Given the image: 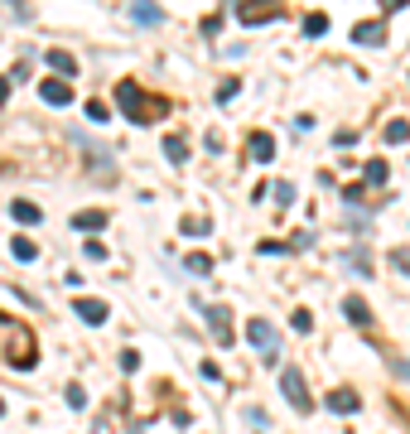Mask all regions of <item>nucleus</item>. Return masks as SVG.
Returning <instances> with one entry per match:
<instances>
[{"instance_id": "nucleus-29", "label": "nucleus", "mask_w": 410, "mask_h": 434, "mask_svg": "<svg viewBox=\"0 0 410 434\" xmlns=\"http://www.w3.org/2000/svg\"><path fill=\"white\" fill-rule=\"evenodd\" d=\"M5 97H10V82H5V78H0V102H5Z\"/></svg>"}, {"instance_id": "nucleus-5", "label": "nucleus", "mask_w": 410, "mask_h": 434, "mask_svg": "<svg viewBox=\"0 0 410 434\" xmlns=\"http://www.w3.org/2000/svg\"><path fill=\"white\" fill-rule=\"evenodd\" d=\"M198 314H203V319L213 324V333H218V343L227 348V343H232V314H222L218 304H198Z\"/></svg>"}, {"instance_id": "nucleus-27", "label": "nucleus", "mask_w": 410, "mask_h": 434, "mask_svg": "<svg viewBox=\"0 0 410 434\" xmlns=\"http://www.w3.org/2000/svg\"><path fill=\"white\" fill-rule=\"evenodd\" d=\"M121 367H126V372H136V367H140V353H136V348H126V353H121Z\"/></svg>"}, {"instance_id": "nucleus-23", "label": "nucleus", "mask_w": 410, "mask_h": 434, "mask_svg": "<svg viewBox=\"0 0 410 434\" xmlns=\"http://www.w3.org/2000/svg\"><path fill=\"white\" fill-rule=\"evenodd\" d=\"M189 271L193 275H213V261H208V256H189Z\"/></svg>"}, {"instance_id": "nucleus-9", "label": "nucleus", "mask_w": 410, "mask_h": 434, "mask_svg": "<svg viewBox=\"0 0 410 434\" xmlns=\"http://www.w3.org/2000/svg\"><path fill=\"white\" fill-rule=\"evenodd\" d=\"M73 309H78V319H82V324H92V328H97V324H107V314H111L102 299H78Z\"/></svg>"}, {"instance_id": "nucleus-15", "label": "nucleus", "mask_w": 410, "mask_h": 434, "mask_svg": "<svg viewBox=\"0 0 410 434\" xmlns=\"http://www.w3.org/2000/svg\"><path fill=\"white\" fill-rule=\"evenodd\" d=\"M10 213H15V222H25V227H39V222H44V213H39L29 198H15V208H10Z\"/></svg>"}, {"instance_id": "nucleus-20", "label": "nucleus", "mask_w": 410, "mask_h": 434, "mask_svg": "<svg viewBox=\"0 0 410 434\" xmlns=\"http://www.w3.org/2000/svg\"><path fill=\"white\" fill-rule=\"evenodd\" d=\"M10 251H15V261H34V242H29V237H15Z\"/></svg>"}, {"instance_id": "nucleus-19", "label": "nucleus", "mask_w": 410, "mask_h": 434, "mask_svg": "<svg viewBox=\"0 0 410 434\" xmlns=\"http://www.w3.org/2000/svg\"><path fill=\"white\" fill-rule=\"evenodd\" d=\"M386 140H391V145H406L410 140V121H391V126H386Z\"/></svg>"}, {"instance_id": "nucleus-22", "label": "nucleus", "mask_w": 410, "mask_h": 434, "mask_svg": "<svg viewBox=\"0 0 410 434\" xmlns=\"http://www.w3.org/2000/svg\"><path fill=\"white\" fill-rule=\"evenodd\" d=\"M237 92H242V82H237V78H227V82H222V87H218V102H222V107H227V102H232Z\"/></svg>"}, {"instance_id": "nucleus-24", "label": "nucleus", "mask_w": 410, "mask_h": 434, "mask_svg": "<svg viewBox=\"0 0 410 434\" xmlns=\"http://www.w3.org/2000/svg\"><path fill=\"white\" fill-rule=\"evenodd\" d=\"M275 203L290 208V203H295V189H290V184H275Z\"/></svg>"}, {"instance_id": "nucleus-14", "label": "nucleus", "mask_w": 410, "mask_h": 434, "mask_svg": "<svg viewBox=\"0 0 410 434\" xmlns=\"http://www.w3.org/2000/svg\"><path fill=\"white\" fill-rule=\"evenodd\" d=\"M49 68H58V73H63V78H73V73H78V58L68 54V49H49Z\"/></svg>"}, {"instance_id": "nucleus-3", "label": "nucleus", "mask_w": 410, "mask_h": 434, "mask_svg": "<svg viewBox=\"0 0 410 434\" xmlns=\"http://www.w3.org/2000/svg\"><path fill=\"white\" fill-rule=\"evenodd\" d=\"M280 391H285V401L300 410V415H309V410H314V396H309V386H304V372H300V367H285V372H280Z\"/></svg>"}, {"instance_id": "nucleus-6", "label": "nucleus", "mask_w": 410, "mask_h": 434, "mask_svg": "<svg viewBox=\"0 0 410 434\" xmlns=\"http://www.w3.org/2000/svg\"><path fill=\"white\" fill-rule=\"evenodd\" d=\"M353 44H357V49H377V44H386V25H377V20L357 25L353 29Z\"/></svg>"}, {"instance_id": "nucleus-13", "label": "nucleus", "mask_w": 410, "mask_h": 434, "mask_svg": "<svg viewBox=\"0 0 410 434\" xmlns=\"http://www.w3.org/2000/svg\"><path fill=\"white\" fill-rule=\"evenodd\" d=\"M343 314H348V319H353V324H372V309H367V299H357V295H348L343 299Z\"/></svg>"}, {"instance_id": "nucleus-25", "label": "nucleus", "mask_w": 410, "mask_h": 434, "mask_svg": "<svg viewBox=\"0 0 410 434\" xmlns=\"http://www.w3.org/2000/svg\"><path fill=\"white\" fill-rule=\"evenodd\" d=\"M68 406H73V410L87 406V391H82V386H68Z\"/></svg>"}, {"instance_id": "nucleus-1", "label": "nucleus", "mask_w": 410, "mask_h": 434, "mask_svg": "<svg viewBox=\"0 0 410 434\" xmlns=\"http://www.w3.org/2000/svg\"><path fill=\"white\" fill-rule=\"evenodd\" d=\"M0 333H5L0 357H5L10 367H34V343H29L25 324H15V319H0Z\"/></svg>"}, {"instance_id": "nucleus-17", "label": "nucleus", "mask_w": 410, "mask_h": 434, "mask_svg": "<svg viewBox=\"0 0 410 434\" xmlns=\"http://www.w3.org/2000/svg\"><path fill=\"white\" fill-rule=\"evenodd\" d=\"M362 174H367V184H377V189H382L386 179H391V169H386V160H367V169H362Z\"/></svg>"}, {"instance_id": "nucleus-16", "label": "nucleus", "mask_w": 410, "mask_h": 434, "mask_svg": "<svg viewBox=\"0 0 410 434\" xmlns=\"http://www.w3.org/2000/svg\"><path fill=\"white\" fill-rule=\"evenodd\" d=\"M251 155H256L261 164H271L275 160V140L271 136H251Z\"/></svg>"}, {"instance_id": "nucleus-10", "label": "nucleus", "mask_w": 410, "mask_h": 434, "mask_svg": "<svg viewBox=\"0 0 410 434\" xmlns=\"http://www.w3.org/2000/svg\"><path fill=\"white\" fill-rule=\"evenodd\" d=\"M131 20H136V25H164V10L155 0H136V5H131Z\"/></svg>"}, {"instance_id": "nucleus-30", "label": "nucleus", "mask_w": 410, "mask_h": 434, "mask_svg": "<svg viewBox=\"0 0 410 434\" xmlns=\"http://www.w3.org/2000/svg\"><path fill=\"white\" fill-rule=\"evenodd\" d=\"M396 372H401V377H410V362H396Z\"/></svg>"}, {"instance_id": "nucleus-8", "label": "nucleus", "mask_w": 410, "mask_h": 434, "mask_svg": "<svg viewBox=\"0 0 410 434\" xmlns=\"http://www.w3.org/2000/svg\"><path fill=\"white\" fill-rule=\"evenodd\" d=\"M357 406H362V401H357V391H348V386L328 391V410H333V415H357Z\"/></svg>"}, {"instance_id": "nucleus-4", "label": "nucleus", "mask_w": 410, "mask_h": 434, "mask_svg": "<svg viewBox=\"0 0 410 434\" xmlns=\"http://www.w3.org/2000/svg\"><path fill=\"white\" fill-rule=\"evenodd\" d=\"M246 338L266 353V362H275V353H280V333H275V324H266V319H251L246 324Z\"/></svg>"}, {"instance_id": "nucleus-2", "label": "nucleus", "mask_w": 410, "mask_h": 434, "mask_svg": "<svg viewBox=\"0 0 410 434\" xmlns=\"http://www.w3.org/2000/svg\"><path fill=\"white\" fill-rule=\"evenodd\" d=\"M116 102L126 107V116H131L136 126H145V121H155V116H160V107L140 97V87H136V82H121V87H116Z\"/></svg>"}, {"instance_id": "nucleus-11", "label": "nucleus", "mask_w": 410, "mask_h": 434, "mask_svg": "<svg viewBox=\"0 0 410 434\" xmlns=\"http://www.w3.org/2000/svg\"><path fill=\"white\" fill-rule=\"evenodd\" d=\"M242 20L256 25V20H280V0H266V5H242Z\"/></svg>"}, {"instance_id": "nucleus-7", "label": "nucleus", "mask_w": 410, "mask_h": 434, "mask_svg": "<svg viewBox=\"0 0 410 434\" xmlns=\"http://www.w3.org/2000/svg\"><path fill=\"white\" fill-rule=\"evenodd\" d=\"M39 97H44L49 107H68V102H73V87L58 82V78H49V82H39Z\"/></svg>"}, {"instance_id": "nucleus-28", "label": "nucleus", "mask_w": 410, "mask_h": 434, "mask_svg": "<svg viewBox=\"0 0 410 434\" xmlns=\"http://www.w3.org/2000/svg\"><path fill=\"white\" fill-rule=\"evenodd\" d=\"M87 116H92V121H107L111 111H107V107H102V102H87Z\"/></svg>"}, {"instance_id": "nucleus-26", "label": "nucleus", "mask_w": 410, "mask_h": 434, "mask_svg": "<svg viewBox=\"0 0 410 434\" xmlns=\"http://www.w3.org/2000/svg\"><path fill=\"white\" fill-rule=\"evenodd\" d=\"M295 328L309 333V328H314V314H309V309H295Z\"/></svg>"}, {"instance_id": "nucleus-31", "label": "nucleus", "mask_w": 410, "mask_h": 434, "mask_svg": "<svg viewBox=\"0 0 410 434\" xmlns=\"http://www.w3.org/2000/svg\"><path fill=\"white\" fill-rule=\"evenodd\" d=\"M386 5H391V10H401V5H406V0H386Z\"/></svg>"}, {"instance_id": "nucleus-32", "label": "nucleus", "mask_w": 410, "mask_h": 434, "mask_svg": "<svg viewBox=\"0 0 410 434\" xmlns=\"http://www.w3.org/2000/svg\"><path fill=\"white\" fill-rule=\"evenodd\" d=\"M0 415H5V401H0Z\"/></svg>"}, {"instance_id": "nucleus-12", "label": "nucleus", "mask_w": 410, "mask_h": 434, "mask_svg": "<svg viewBox=\"0 0 410 434\" xmlns=\"http://www.w3.org/2000/svg\"><path fill=\"white\" fill-rule=\"evenodd\" d=\"M73 227H78V232H87V237H97V232L107 227V213H97V208H87V213H78V217H73Z\"/></svg>"}, {"instance_id": "nucleus-18", "label": "nucleus", "mask_w": 410, "mask_h": 434, "mask_svg": "<svg viewBox=\"0 0 410 434\" xmlns=\"http://www.w3.org/2000/svg\"><path fill=\"white\" fill-rule=\"evenodd\" d=\"M324 29H328V15H324V10H314V15L304 20V34H309V39H319Z\"/></svg>"}, {"instance_id": "nucleus-21", "label": "nucleus", "mask_w": 410, "mask_h": 434, "mask_svg": "<svg viewBox=\"0 0 410 434\" xmlns=\"http://www.w3.org/2000/svg\"><path fill=\"white\" fill-rule=\"evenodd\" d=\"M164 155H169V164H184V140H164Z\"/></svg>"}]
</instances>
